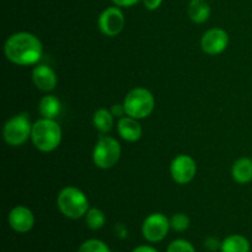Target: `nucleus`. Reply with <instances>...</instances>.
I'll return each mask as SVG.
<instances>
[{"label": "nucleus", "mask_w": 252, "mask_h": 252, "mask_svg": "<svg viewBox=\"0 0 252 252\" xmlns=\"http://www.w3.org/2000/svg\"><path fill=\"white\" fill-rule=\"evenodd\" d=\"M6 58L17 65H33L42 58L43 47L41 41L30 32H17L5 42Z\"/></svg>", "instance_id": "obj_1"}, {"label": "nucleus", "mask_w": 252, "mask_h": 252, "mask_svg": "<svg viewBox=\"0 0 252 252\" xmlns=\"http://www.w3.org/2000/svg\"><path fill=\"white\" fill-rule=\"evenodd\" d=\"M31 140L39 152L48 153L57 149L62 142V128L54 120L42 118L32 125Z\"/></svg>", "instance_id": "obj_2"}, {"label": "nucleus", "mask_w": 252, "mask_h": 252, "mask_svg": "<svg viewBox=\"0 0 252 252\" xmlns=\"http://www.w3.org/2000/svg\"><path fill=\"white\" fill-rule=\"evenodd\" d=\"M59 211L69 219H79L88 213L89 199L83 191L76 187H65L57 199Z\"/></svg>", "instance_id": "obj_3"}, {"label": "nucleus", "mask_w": 252, "mask_h": 252, "mask_svg": "<svg viewBox=\"0 0 252 252\" xmlns=\"http://www.w3.org/2000/svg\"><path fill=\"white\" fill-rule=\"evenodd\" d=\"M154 105V96L148 89L144 88H135L130 90L123 102L126 115L135 120H143L152 115Z\"/></svg>", "instance_id": "obj_4"}, {"label": "nucleus", "mask_w": 252, "mask_h": 252, "mask_svg": "<svg viewBox=\"0 0 252 252\" xmlns=\"http://www.w3.org/2000/svg\"><path fill=\"white\" fill-rule=\"evenodd\" d=\"M32 125L26 113H20L10 118L4 126L2 135L6 144L11 147H20L25 144L31 137Z\"/></svg>", "instance_id": "obj_5"}, {"label": "nucleus", "mask_w": 252, "mask_h": 252, "mask_svg": "<svg viewBox=\"0 0 252 252\" xmlns=\"http://www.w3.org/2000/svg\"><path fill=\"white\" fill-rule=\"evenodd\" d=\"M121 158V145L115 138L102 135L94 148V162L100 169H111Z\"/></svg>", "instance_id": "obj_6"}, {"label": "nucleus", "mask_w": 252, "mask_h": 252, "mask_svg": "<svg viewBox=\"0 0 252 252\" xmlns=\"http://www.w3.org/2000/svg\"><path fill=\"white\" fill-rule=\"evenodd\" d=\"M170 228V219L161 213H153L147 217L142 225L143 236L149 243H160L166 238Z\"/></svg>", "instance_id": "obj_7"}, {"label": "nucleus", "mask_w": 252, "mask_h": 252, "mask_svg": "<svg viewBox=\"0 0 252 252\" xmlns=\"http://www.w3.org/2000/svg\"><path fill=\"white\" fill-rule=\"evenodd\" d=\"M170 172L174 181L179 185H186L194 179L197 172L196 161L189 155H177L171 162Z\"/></svg>", "instance_id": "obj_8"}, {"label": "nucleus", "mask_w": 252, "mask_h": 252, "mask_svg": "<svg viewBox=\"0 0 252 252\" xmlns=\"http://www.w3.org/2000/svg\"><path fill=\"white\" fill-rule=\"evenodd\" d=\"M123 27H125V15L120 7H107L101 12L98 17V29L103 34L115 37L122 32Z\"/></svg>", "instance_id": "obj_9"}, {"label": "nucleus", "mask_w": 252, "mask_h": 252, "mask_svg": "<svg viewBox=\"0 0 252 252\" xmlns=\"http://www.w3.org/2000/svg\"><path fill=\"white\" fill-rule=\"evenodd\" d=\"M228 33L223 29H219V27H214V29L208 30L203 34L201 41V46L203 52L207 54H211V56H216V54H219L225 51V48L228 47Z\"/></svg>", "instance_id": "obj_10"}, {"label": "nucleus", "mask_w": 252, "mask_h": 252, "mask_svg": "<svg viewBox=\"0 0 252 252\" xmlns=\"http://www.w3.org/2000/svg\"><path fill=\"white\" fill-rule=\"evenodd\" d=\"M9 224L14 231L19 234L29 233L34 225V217L31 209L24 206H17L9 213Z\"/></svg>", "instance_id": "obj_11"}, {"label": "nucleus", "mask_w": 252, "mask_h": 252, "mask_svg": "<svg viewBox=\"0 0 252 252\" xmlns=\"http://www.w3.org/2000/svg\"><path fill=\"white\" fill-rule=\"evenodd\" d=\"M32 80L38 90L48 93L56 89L57 86V75L52 68L48 65H37L32 71Z\"/></svg>", "instance_id": "obj_12"}, {"label": "nucleus", "mask_w": 252, "mask_h": 252, "mask_svg": "<svg viewBox=\"0 0 252 252\" xmlns=\"http://www.w3.org/2000/svg\"><path fill=\"white\" fill-rule=\"evenodd\" d=\"M117 130L121 137L127 142H137L142 137V127L139 122L133 117H122L120 118L117 125Z\"/></svg>", "instance_id": "obj_13"}, {"label": "nucleus", "mask_w": 252, "mask_h": 252, "mask_svg": "<svg viewBox=\"0 0 252 252\" xmlns=\"http://www.w3.org/2000/svg\"><path fill=\"white\" fill-rule=\"evenodd\" d=\"M233 179L238 184L246 185L252 181V160L249 158H241L236 160L231 169Z\"/></svg>", "instance_id": "obj_14"}, {"label": "nucleus", "mask_w": 252, "mask_h": 252, "mask_svg": "<svg viewBox=\"0 0 252 252\" xmlns=\"http://www.w3.org/2000/svg\"><path fill=\"white\" fill-rule=\"evenodd\" d=\"M189 17L196 24H203L211 16V6L207 0H191L187 7Z\"/></svg>", "instance_id": "obj_15"}, {"label": "nucleus", "mask_w": 252, "mask_h": 252, "mask_svg": "<svg viewBox=\"0 0 252 252\" xmlns=\"http://www.w3.org/2000/svg\"><path fill=\"white\" fill-rule=\"evenodd\" d=\"M62 110V103L56 96H43L39 101L38 111L43 118H48V120H56L59 116Z\"/></svg>", "instance_id": "obj_16"}, {"label": "nucleus", "mask_w": 252, "mask_h": 252, "mask_svg": "<svg viewBox=\"0 0 252 252\" xmlns=\"http://www.w3.org/2000/svg\"><path fill=\"white\" fill-rule=\"evenodd\" d=\"M250 241L243 235H230L221 241L220 252H250Z\"/></svg>", "instance_id": "obj_17"}, {"label": "nucleus", "mask_w": 252, "mask_h": 252, "mask_svg": "<svg viewBox=\"0 0 252 252\" xmlns=\"http://www.w3.org/2000/svg\"><path fill=\"white\" fill-rule=\"evenodd\" d=\"M94 126L101 133H107L112 129L113 115L106 108H100L94 113Z\"/></svg>", "instance_id": "obj_18"}, {"label": "nucleus", "mask_w": 252, "mask_h": 252, "mask_svg": "<svg viewBox=\"0 0 252 252\" xmlns=\"http://www.w3.org/2000/svg\"><path fill=\"white\" fill-rule=\"evenodd\" d=\"M86 225L91 229V230H98L102 228L106 223V217L101 209L98 208H90L88 213L85 214Z\"/></svg>", "instance_id": "obj_19"}, {"label": "nucleus", "mask_w": 252, "mask_h": 252, "mask_svg": "<svg viewBox=\"0 0 252 252\" xmlns=\"http://www.w3.org/2000/svg\"><path fill=\"white\" fill-rule=\"evenodd\" d=\"M78 252H111L110 248L98 239H90L84 241L78 249Z\"/></svg>", "instance_id": "obj_20"}, {"label": "nucleus", "mask_w": 252, "mask_h": 252, "mask_svg": "<svg viewBox=\"0 0 252 252\" xmlns=\"http://www.w3.org/2000/svg\"><path fill=\"white\" fill-rule=\"evenodd\" d=\"M170 225L174 231L177 233H182V231L187 230L189 226V218L184 213H177L170 219Z\"/></svg>", "instance_id": "obj_21"}, {"label": "nucleus", "mask_w": 252, "mask_h": 252, "mask_svg": "<svg viewBox=\"0 0 252 252\" xmlns=\"http://www.w3.org/2000/svg\"><path fill=\"white\" fill-rule=\"evenodd\" d=\"M166 252H196V250L191 243L182 240V239H177L170 244Z\"/></svg>", "instance_id": "obj_22"}, {"label": "nucleus", "mask_w": 252, "mask_h": 252, "mask_svg": "<svg viewBox=\"0 0 252 252\" xmlns=\"http://www.w3.org/2000/svg\"><path fill=\"white\" fill-rule=\"evenodd\" d=\"M204 248L211 252H216L220 250L221 243L217 238H207L204 241Z\"/></svg>", "instance_id": "obj_23"}, {"label": "nucleus", "mask_w": 252, "mask_h": 252, "mask_svg": "<svg viewBox=\"0 0 252 252\" xmlns=\"http://www.w3.org/2000/svg\"><path fill=\"white\" fill-rule=\"evenodd\" d=\"M111 113L113 115V117L122 118L123 116L126 115L125 106H123V105H113L112 108H111Z\"/></svg>", "instance_id": "obj_24"}, {"label": "nucleus", "mask_w": 252, "mask_h": 252, "mask_svg": "<svg viewBox=\"0 0 252 252\" xmlns=\"http://www.w3.org/2000/svg\"><path fill=\"white\" fill-rule=\"evenodd\" d=\"M162 0H143V4L148 10H157L161 5Z\"/></svg>", "instance_id": "obj_25"}, {"label": "nucleus", "mask_w": 252, "mask_h": 252, "mask_svg": "<svg viewBox=\"0 0 252 252\" xmlns=\"http://www.w3.org/2000/svg\"><path fill=\"white\" fill-rule=\"evenodd\" d=\"M113 2H115L117 6H121V7H129V6H133V5L137 4L139 0H112Z\"/></svg>", "instance_id": "obj_26"}, {"label": "nucleus", "mask_w": 252, "mask_h": 252, "mask_svg": "<svg viewBox=\"0 0 252 252\" xmlns=\"http://www.w3.org/2000/svg\"><path fill=\"white\" fill-rule=\"evenodd\" d=\"M132 252H158V250H155L153 246L140 245V246H138V248H135Z\"/></svg>", "instance_id": "obj_27"}]
</instances>
